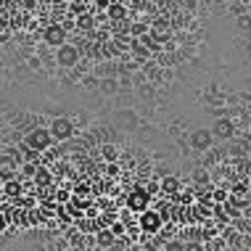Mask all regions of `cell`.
Instances as JSON below:
<instances>
[{
    "label": "cell",
    "instance_id": "cell-25",
    "mask_svg": "<svg viewBox=\"0 0 251 251\" xmlns=\"http://www.w3.org/2000/svg\"><path fill=\"white\" fill-rule=\"evenodd\" d=\"M214 199L217 201H225V191H214Z\"/></svg>",
    "mask_w": 251,
    "mask_h": 251
},
{
    "label": "cell",
    "instance_id": "cell-4",
    "mask_svg": "<svg viewBox=\"0 0 251 251\" xmlns=\"http://www.w3.org/2000/svg\"><path fill=\"white\" fill-rule=\"evenodd\" d=\"M214 143V132L209 127H199V130L191 132V148L193 151H209Z\"/></svg>",
    "mask_w": 251,
    "mask_h": 251
},
{
    "label": "cell",
    "instance_id": "cell-23",
    "mask_svg": "<svg viewBox=\"0 0 251 251\" xmlns=\"http://www.w3.org/2000/svg\"><path fill=\"white\" fill-rule=\"evenodd\" d=\"M98 8H111V0H96Z\"/></svg>",
    "mask_w": 251,
    "mask_h": 251
},
{
    "label": "cell",
    "instance_id": "cell-19",
    "mask_svg": "<svg viewBox=\"0 0 251 251\" xmlns=\"http://www.w3.org/2000/svg\"><path fill=\"white\" fill-rule=\"evenodd\" d=\"M79 26H82V29H93V16H87V13H85V16L82 19H79V22H77Z\"/></svg>",
    "mask_w": 251,
    "mask_h": 251
},
{
    "label": "cell",
    "instance_id": "cell-20",
    "mask_svg": "<svg viewBox=\"0 0 251 251\" xmlns=\"http://www.w3.org/2000/svg\"><path fill=\"white\" fill-rule=\"evenodd\" d=\"M164 251H185V243L172 241V243H167V249H164Z\"/></svg>",
    "mask_w": 251,
    "mask_h": 251
},
{
    "label": "cell",
    "instance_id": "cell-10",
    "mask_svg": "<svg viewBox=\"0 0 251 251\" xmlns=\"http://www.w3.org/2000/svg\"><path fill=\"white\" fill-rule=\"evenodd\" d=\"M13 169H16V161H13L11 153L5 151L3 153V161H0V177H3V182H8L13 177Z\"/></svg>",
    "mask_w": 251,
    "mask_h": 251
},
{
    "label": "cell",
    "instance_id": "cell-12",
    "mask_svg": "<svg viewBox=\"0 0 251 251\" xmlns=\"http://www.w3.org/2000/svg\"><path fill=\"white\" fill-rule=\"evenodd\" d=\"M161 191L169 193V196H175L180 191V180L177 177H164V180H161Z\"/></svg>",
    "mask_w": 251,
    "mask_h": 251
},
{
    "label": "cell",
    "instance_id": "cell-16",
    "mask_svg": "<svg viewBox=\"0 0 251 251\" xmlns=\"http://www.w3.org/2000/svg\"><path fill=\"white\" fill-rule=\"evenodd\" d=\"M140 43H143L148 50H159V43H156L153 35H143V40H140Z\"/></svg>",
    "mask_w": 251,
    "mask_h": 251
},
{
    "label": "cell",
    "instance_id": "cell-9",
    "mask_svg": "<svg viewBox=\"0 0 251 251\" xmlns=\"http://www.w3.org/2000/svg\"><path fill=\"white\" fill-rule=\"evenodd\" d=\"M119 127H125V130H135L138 127V117H135V111H117V117H114Z\"/></svg>",
    "mask_w": 251,
    "mask_h": 251
},
{
    "label": "cell",
    "instance_id": "cell-7",
    "mask_svg": "<svg viewBox=\"0 0 251 251\" xmlns=\"http://www.w3.org/2000/svg\"><path fill=\"white\" fill-rule=\"evenodd\" d=\"M127 206L132 209V212L143 214L148 209V191H143V188H138V191L130 193V199H127Z\"/></svg>",
    "mask_w": 251,
    "mask_h": 251
},
{
    "label": "cell",
    "instance_id": "cell-26",
    "mask_svg": "<svg viewBox=\"0 0 251 251\" xmlns=\"http://www.w3.org/2000/svg\"><path fill=\"white\" fill-rule=\"evenodd\" d=\"M35 251H45V249H43V246H37V249H35Z\"/></svg>",
    "mask_w": 251,
    "mask_h": 251
},
{
    "label": "cell",
    "instance_id": "cell-6",
    "mask_svg": "<svg viewBox=\"0 0 251 251\" xmlns=\"http://www.w3.org/2000/svg\"><path fill=\"white\" fill-rule=\"evenodd\" d=\"M161 222H164V214L161 212H146L140 214V227H143V233H159Z\"/></svg>",
    "mask_w": 251,
    "mask_h": 251
},
{
    "label": "cell",
    "instance_id": "cell-21",
    "mask_svg": "<svg viewBox=\"0 0 251 251\" xmlns=\"http://www.w3.org/2000/svg\"><path fill=\"white\" fill-rule=\"evenodd\" d=\"M130 32H132V35H146V26H140V24H132V26H130Z\"/></svg>",
    "mask_w": 251,
    "mask_h": 251
},
{
    "label": "cell",
    "instance_id": "cell-1",
    "mask_svg": "<svg viewBox=\"0 0 251 251\" xmlns=\"http://www.w3.org/2000/svg\"><path fill=\"white\" fill-rule=\"evenodd\" d=\"M26 148H32V151H48L50 143H53V135H50V127H35V130L26 132Z\"/></svg>",
    "mask_w": 251,
    "mask_h": 251
},
{
    "label": "cell",
    "instance_id": "cell-15",
    "mask_svg": "<svg viewBox=\"0 0 251 251\" xmlns=\"http://www.w3.org/2000/svg\"><path fill=\"white\" fill-rule=\"evenodd\" d=\"M100 90H103L106 96H114L119 87H117V82H114V79H103V82H100Z\"/></svg>",
    "mask_w": 251,
    "mask_h": 251
},
{
    "label": "cell",
    "instance_id": "cell-5",
    "mask_svg": "<svg viewBox=\"0 0 251 251\" xmlns=\"http://www.w3.org/2000/svg\"><path fill=\"white\" fill-rule=\"evenodd\" d=\"M43 40L50 45V48H61V45L66 43V29L64 24H48L43 32Z\"/></svg>",
    "mask_w": 251,
    "mask_h": 251
},
{
    "label": "cell",
    "instance_id": "cell-2",
    "mask_svg": "<svg viewBox=\"0 0 251 251\" xmlns=\"http://www.w3.org/2000/svg\"><path fill=\"white\" fill-rule=\"evenodd\" d=\"M56 64L64 66V69H72V66L79 64V48H74V45L64 43L61 48H56Z\"/></svg>",
    "mask_w": 251,
    "mask_h": 251
},
{
    "label": "cell",
    "instance_id": "cell-28",
    "mask_svg": "<svg viewBox=\"0 0 251 251\" xmlns=\"http://www.w3.org/2000/svg\"><path fill=\"white\" fill-rule=\"evenodd\" d=\"M66 251H74V249H66Z\"/></svg>",
    "mask_w": 251,
    "mask_h": 251
},
{
    "label": "cell",
    "instance_id": "cell-18",
    "mask_svg": "<svg viewBox=\"0 0 251 251\" xmlns=\"http://www.w3.org/2000/svg\"><path fill=\"white\" fill-rule=\"evenodd\" d=\"M103 156L108 161H114V159H117V148H114V146H103Z\"/></svg>",
    "mask_w": 251,
    "mask_h": 251
},
{
    "label": "cell",
    "instance_id": "cell-17",
    "mask_svg": "<svg viewBox=\"0 0 251 251\" xmlns=\"http://www.w3.org/2000/svg\"><path fill=\"white\" fill-rule=\"evenodd\" d=\"M185 251H206V246H203L201 241H188L185 243Z\"/></svg>",
    "mask_w": 251,
    "mask_h": 251
},
{
    "label": "cell",
    "instance_id": "cell-27",
    "mask_svg": "<svg viewBox=\"0 0 251 251\" xmlns=\"http://www.w3.org/2000/svg\"><path fill=\"white\" fill-rule=\"evenodd\" d=\"M249 103H251V98H249ZM249 108H251V106H249Z\"/></svg>",
    "mask_w": 251,
    "mask_h": 251
},
{
    "label": "cell",
    "instance_id": "cell-3",
    "mask_svg": "<svg viewBox=\"0 0 251 251\" xmlns=\"http://www.w3.org/2000/svg\"><path fill=\"white\" fill-rule=\"evenodd\" d=\"M50 135H53V140H69L72 135H74V122L72 119H66V117H56L50 122Z\"/></svg>",
    "mask_w": 251,
    "mask_h": 251
},
{
    "label": "cell",
    "instance_id": "cell-29",
    "mask_svg": "<svg viewBox=\"0 0 251 251\" xmlns=\"http://www.w3.org/2000/svg\"><path fill=\"white\" fill-rule=\"evenodd\" d=\"M227 251H230V249H227Z\"/></svg>",
    "mask_w": 251,
    "mask_h": 251
},
{
    "label": "cell",
    "instance_id": "cell-22",
    "mask_svg": "<svg viewBox=\"0 0 251 251\" xmlns=\"http://www.w3.org/2000/svg\"><path fill=\"white\" fill-rule=\"evenodd\" d=\"M206 180H209L206 172H196V182H206Z\"/></svg>",
    "mask_w": 251,
    "mask_h": 251
},
{
    "label": "cell",
    "instance_id": "cell-13",
    "mask_svg": "<svg viewBox=\"0 0 251 251\" xmlns=\"http://www.w3.org/2000/svg\"><path fill=\"white\" fill-rule=\"evenodd\" d=\"M108 16H111L114 22H125V16H127L125 5H122V3H111V8H108Z\"/></svg>",
    "mask_w": 251,
    "mask_h": 251
},
{
    "label": "cell",
    "instance_id": "cell-14",
    "mask_svg": "<svg viewBox=\"0 0 251 251\" xmlns=\"http://www.w3.org/2000/svg\"><path fill=\"white\" fill-rule=\"evenodd\" d=\"M35 182L37 185H48L50 182V172L45 167H37V172H35Z\"/></svg>",
    "mask_w": 251,
    "mask_h": 251
},
{
    "label": "cell",
    "instance_id": "cell-24",
    "mask_svg": "<svg viewBox=\"0 0 251 251\" xmlns=\"http://www.w3.org/2000/svg\"><path fill=\"white\" fill-rule=\"evenodd\" d=\"M79 196H82V199L87 196V185H79V188H77V199H79Z\"/></svg>",
    "mask_w": 251,
    "mask_h": 251
},
{
    "label": "cell",
    "instance_id": "cell-8",
    "mask_svg": "<svg viewBox=\"0 0 251 251\" xmlns=\"http://www.w3.org/2000/svg\"><path fill=\"white\" fill-rule=\"evenodd\" d=\"M212 132H214V138H220V140H227V138H233V132H235V125L230 119H217L214 122V127H212Z\"/></svg>",
    "mask_w": 251,
    "mask_h": 251
},
{
    "label": "cell",
    "instance_id": "cell-11",
    "mask_svg": "<svg viewBox=\"0 0 251 251\" xmlns=\"http://www.w3.org/2000/svg\"><path fill=\"white\" fill-rule=\"evenodd\" d=\"M114 238H117V233H114V230H100V233L96 235V243H98V246H111V243H114Z\"/></svg>",
    "mask_w": 251,
    "mask_h": 251
}]
</instances>
